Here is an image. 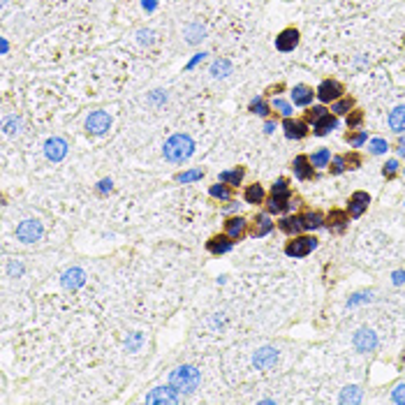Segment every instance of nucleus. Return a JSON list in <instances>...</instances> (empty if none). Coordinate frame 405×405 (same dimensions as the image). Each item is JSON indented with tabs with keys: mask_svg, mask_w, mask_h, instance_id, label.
Here are the masks:
<instances>
[{
	"mask_svg": "<svg viewBox=\"0 0 405 405\" xmlns=\"http://www.w3.org/2000/svg\"><path fill=\"white\" fill-rule=\"evenodd\" d=\"M206 248L211 250L213 255H223V253H227V250L232 248V236L227 234V236H213L211 241L206 243Z\"/></svg>",
	"mask_w": 405,
	"mask_h": 405,
	"instance_id": "obj_15",
	"label": "nucleus"
},
{
	"mask_svg": "<svg viewBox=\"0 0 405 405\" xmlns=\"http://www.w3.org/2000/svg\"><path fill=\"white\" fill-rule=\"evenodd\" d=\"M387 148H389V146H387V141H384V139H373V141H370V151H373L375 155L384 153Z\"/></svg>",
	"mask_w": 405,
	"mask_h": 405,
	"instance_id": "obj_34",
	"label": "nucleus"
},
{
	"mask_svg": "<svg viewBox=\"0 0 405 405\" xmlns=\"http://www.w3.org/2000/svg\"><path fill=\"white\" fill-rule=\"evenodd\" d=\"M327 225L331 227V230H336V232H343L345 225H347V213L345 211H331L329 213V218H327Z\"/></svg>",
	"mask_w": 405,
	"mask_h": 405,
	"instance_id": "obj_19",
	"label": "nucleus"
},
{
	"mask_svg": "<svg viewBox=\"0 0 405 405\" xmlns=\"http://www.w3.org/2000/svg\"><path fill=\"white\" fill-rule=\"evenodd\" d=\"M201 35H204V28H201V26H192V28H187V40H190V42H199Z\"/></svg>",
	"mask_w": 405,
	"mask_h": 405,
	"instance_id": "obj_35",
	"label": "nucleus"
},
{
	"mask_svg": "<svg viewBox=\"0 0 405 405\" xmlns=\"http://www.w3.org/2000/svg\"><path fill=\"white\" fill-rule=\"evenodd\" d=\"M12 273H21V266H19V264H12Z\"/></svg>",
	"mask_w": 405,
	"mask_h": 405,
	"instance_id": "obj_52",
	"label": "nucleus"
},
{
	"mask_svg": "<svg viewBox=\"0 0 405 405\" xmlns=\"http://www.w3.org/2000/svg\"><path fill=\"white\" fill-rule=\"evenodd\" d=\"M211 194H213V197H218V199H230L232 190L227 185H213L211 187Z\"/></svg>",
	"mask_w": 405,
	"mask_h": 405,
	"instance_id": "obj_32",
	"label": "nucleus"
},
{
	"mask_svg": "<svg viewBox=\"0 0 405 405\" xmlns=\"http://www.w3.org/2000/svg\"><path fill=\"white\" fill-rule=\"evenodd\" d=\"M329 160H331V153H329L327 148H322V151H317V153H315V155H313V160H310V162H313V167H327V162H329Z\"/></svg>",
	"mask_w": 405,
	"mask_h": 405,
	"instance_id": "obj_30",
	"label": "nucleus"
},
{
	"mask_svg": "<svg viewBox=\"0 0 405 405\" xmlns=\"http://www.w3.org/2000/svg\"><path fill=\"white\" fill-rule=\"evenodd\" d=\"M17 127H19V121L17 118H10V121L5 123V132H17Z\"/></svg>",
	"mask_w": 405,
	"mask_h": 405,
	"instance_id": "obj_45",
	"label": "nucleus"
},
{
	"mask_svg": "<svg viewBox=\"0 0 405 405\" xmlns=\"http://www.w3.org/2000/svg\"><path fill=\"white\" fill-rule=\"evenodd\" d=\"M262 199H264V190H262V185H250L248 190H246V201L248 204H262Z\"/></svg>",
	"mask_w": 405,
	"mask_h": 405,
	"instance_id": "obj_25",
	"label": "nucleus"
},
{
	"mask_svg": "<svg viewBox=\"0 0 405 405\" xmlns=\"http://www.w3.org/2000/svg\"><path fill=\"white\" fill-rule=\"evenodd\" d=\"M403 280H405V273H403V271H396V273H393V283H396V285H400Z\"/></svg>",
	"mask_w": 405,
	"mask_h": 405,
	"instance_id": "obj_49",
	"label": "nucleus"
},
{
	"mask_svg": "<svg viewBox=\"0 0 405 405\" xmlns=\"http://www.w3.org/2000/svg\"><path fill=\"white\" fill-rule=\"evenodd\" d=\"M354 347L359 352H373L377 347V336H375L370 329H359L354 333Z\"/></svg>",
	"mask_w": 405,
	"mask_h": 405,
	"instance_id": "obj_7",
	"label": "nucleus"
},
{
	"mask_svg": "<svg viewBox=\"0 0 405 405\" xmlns=\"http://www.w3.org/2000/svg\"><path fill=\"white\" fill-rule=\"evenodd\" d=\"M283 127H285V134L290 137V139H301V137H306V123H301V121H292L290 116L285 118V123H283Z\"/></svg>",
	"mask_w": 405,
	"mask_h": 405,
	"instance_id": "obj_14",
	"label": "nucleus"
},
{
	"mask_svg": "<svg viewBox=\"0 0 405 405\" xmlns=\"http://www.w3.org/2000/svg\"><path fill=\"white\" fill-rule=\"evenodd\" d=\"M280 230L285 234H296L299 230H303V220L301 218H283L280 220Z\"/></svg>",
	"mask_w": 405,
	"mask_h": 405,
	"instance_id": "obj_22",
	"label": "nucleus"
},
{
	"mask_svg": "<svg viewBox=\"0 0 405 405\" xmlns=\"http://www.w3.org/2000/svg\"><path fill=\"white\" fill-rule=\"evenodd\" d=\"M273 109H278L283 116H290L292 114V107L285 100H273Z\"/></svg>",
	"mask_w": 405,
	"mask_h": 405,
	"instance_id": "obj_37",
	"label": "nucleus"
},
{
	"mask_svg": "<svg viewBox=\"0 0 405 405\" xmlns=\"http://www.w3.org/2000/svg\"><path fill=\"white\" fill-rule=\"evenodd\" d=\"M44 153H47V157H49V160H54V162L63 160V157L67 155V144H65V139H61V137H54V139H49L47 144H44Z\"/></svg>",
	"mask_w": 405,
	"mask_h": 405,
	"instance_id": "obj_8",
	"label": "nucleus"
},
{
	"mask_svg": "<svg viewBox=\"0 0 405 405\" xmlns=\"http://www.w3.org/2000/svg\"><path fill=\"white\" fill-rule=\"evenodd\" d=\"M204 176V171L201 169H192V171H185V174H178L176 178L181 183H190V181H197V178H201Z\"/></svg>",
	"mask_w": 405,
	"mask_h": 405,
	"instance_id": "obj_31",
	"label": "nucleus"
},
{
	"mask_svg": "<svg viewBox=\"0 0 405 405\" xmlns=\"http://www.w3.org/2000/svg\"><path fill=\"white\" fill-rule=\"evenodd\" d=\"M146 403H178V396L169 387H155L146 396Z\"/></svg>",
	"mask_w": 405,
	"mask_h": 405,
	"instance_id": "obj_10",
	"label": "nucleus"
},
{
	"mask_svg": "<svg viewBox=\"0 0 405 405\" xmlns=\"http://www.w3.org/2000/svg\"><path fill=\"white\" fill-rule=\"evenodd\" d=\"M42 223L37 220H24V223L17 227V239L24 243H33V241H40L42 239Z\"/></svg>",
	"mask_w": 405,
	"mask_h": 405,
	"instance_id": "obj_3",
	"label": "nucleus"
},
{
	"mask_svg": "<svg viewBox=\"0 0 405 405\" xmlns=\"http://www.w3.org/2000/svg\"><path fill=\"white\" fill-rule=\"evenodd\" d=\"M301 220H303V230H317V227L322 225L320 213H306Z\"/></svg>",
	"mask_w": 405,
	"mask_h": 405,
	"instance_id": "obj_28",
	"label": "nucleus"
},
{
	"mask_svg": "<svg viewBox=\"0 0 405 405\" xmlns=\"http://www.w3.org/2000/svg\"><path fill=\"white\" fill-rule=\"evenodd\" d=\"M327 114V109L324 107H313V109L306 111V116H308V121H317V118H322V116Z\"/></svg>",
	"mask_w": 405,
	"mask_h": 405,
	"instance_id": "obj_39",
	"label": "nucleus"
},
{
	"mask_svg": "<svg viewBox=\"0 0 405 405\" xmlns=\"http://www.w3.org/2000/svg\"><path fill=\"white\" fill-rule=\"evenodd\" d=\"M141 40H146V42H151V33H139Z\"/></svg>",
	"mask_w": 405,
	"mask_h": 405,
	"instance_id": "obj_51",
	"label": "nucleus"
},
{
	"mask_svg": "<svg viewBox=\"0 0 405 405\" xmlns=\"http://www.w3.org/2000/svg\"><path fill=\"white\" fill-rule=\"evenodd\" d=\"M250 109H253L255 114H260V116L269 114V107H266V102L262 100V97H257V100H253V102H250Z\"/></svg>",
	"mask_w": 405,
	"mask_h": 405,
	"instance_id": "obj_33",
	"label": "nucleus"
},
{
	"mask_svg": "<svg viewBox=\"0 0 405 405\" xmlns=\"http://www.w3.org/2000/svg\"><path fill=\"white\" fill-rule=\"evenodd\" d=\"M368 204H370L368 192H354L352 194V199H350V216L359 218V216L368 209Z\"/></svg>",
	"mask_w": 405,
	"mask_h": 405,
	"instance_id": "obj_13",
	"label": "nucleus"
},
{
	"mask_svg": "<svg viewBox=\"0 0 405 405\" xmlns=\"http://www.w3.org/2000/svg\"><path fill=\"white\" fill-rule=\"evenodd\" d=\"M84 283H86V273L81 271V269H67V271L63 273V287H65V290H77V287H81Z\"/></svg>",
	"mask_w": 405,
	"mask_h": 405,
	"instance_id": "obj_11",
	"label": "nucleus"
},
{
	"mask_svg": "<svg viewBox=\"0 0 405 405\" xmlns=\"http://www.w3.org/2000/svg\"><path fill=\"white\" fill-rule=\"evenodd\" d=\"M396 169H398V162H396V160H389V162L384 164V176H393Z\"/></svg>",
	"mask_w": 405,
	"mask_h": 405,
	"instance_id": "obj_44",
	"label": "nucleus"
},
{
	"mask_svg": "<svg viewBox=\"0 0 405 405\" xmlns=\"http://www.w3.org/2000/svg\"><path fill=\"white\" fill-rule=\"evenodd\" d=\"M361 121H363V114L361 111H354V114H350V118H347V125L354 127V125H359Z\"/></svg>",
	"mask_w": 405,
	"mask_h": 405,
	"instance_id": "obj_43",
	"label": "nucleus"
},
{
	"mask_svg": "<svg viewBox=\"0 0 405 405\" xmlns=\"http://www.w3.org/2000/svg\"><path fill=\"white\" fill-rule=\"evenodd\" d=\"M273 194H287V181H285V178H278V181H276Z\"/></svg>",
	"mask_w": 405,
	"mask_h": 405,
	"instance_id": "obj_42",
	"label": "nucleus"
},
{
	"mask_svg": "<svg viewBox=\"0 0 405 405\" xmlns=\"http://www.w3.org/2000/svg\"><path fill=\"white\" fill-rule=\"evenodd\" d=\"M347 141L352 146H361L366 141V132H357V134H347Z\"/></svg>",
	"mask_w": 405,
	"mask_h": 405,
	"instance_id": "obj_41",
	"label": "nucleus"
},
{
	"mask_svg": "<svg viewBox=\"0 0 405 405\" xmlns=\"http://www.w3.org/2000/svg\"><path fill=\"white\" fill-rule=\"evenodd\" d=\"M313 95H317V93H313L308 86H294V91H292V100H294V104H301V107H306V104L313 102Z\"/></svg>",
	"mask_w": 405,
	"mask_h": 405,
	"instance_id": "obj_17",
	"label": "nucleus"
},
{
	"mask_svg": "<svg viewBox=\"0 0 405 405\" xmlns=\"http://www.w3.org/2000/svg\"><path fill=\"white\" fill-rule=\"evenodd\" d=\"M139 340H141V336H139V333H134V336H132V340L127 343V350H137V345H139Z\"/></svg>",
	"mask_w": 405,
	"mask_h": 405,
	"instance_id": "obj_47",
	"label": "nucleus"
},
{
	"mask_svg": "<svg viewBox=\"0 0 405 405\" xmlns=\"http://www.w3.org/2000/svg\"><path fill=\"white\" fill-rule=\"evenodd\" d=\"M271 230H273V223L269 220V216H260V218L255 220V230H253L255 236H264V234H269Z\"/></svg>",
	"mask_w": 405,
	"mask_h": 405,
	"instance_id": "obj_23",
	"label": "nucleus"
},
{
	"mask_svg": "<svg viewBox=\"0 0 405 405\" xmlns=\"http://www.w3.org/2000/svg\"><path fill=\"white\" fill-rule=\"evenodd\" d=\"M199 380H201V375L194 366H178V368L171 370V375H169L171 389H174V391H183V393L194 391L197 384H199Z\"/></svg>",
	"mask_w": 405,
	"mask_h": 405,
	"instance_id": "obj_1",
	"label": "nucleus"
},
{
	"mask_svg": "<svg viewBox=\"0 0 405 405\" xmlns=\"http://www.w3.org/2000/svg\"><path fill=\"white\" fill-rule=\"evenodd\" d=\"M391 398H393V403H400V405L405 403V384H398V387L393 389Z\"/></svg>",
	"mask_w": 405,
	"mask_h": 405,
	"instance_id": "obj_40",
	"label": "nucleus"
},
{
	"mask_svg": "<svg viewBox=\"0 0 405 405\" xmlns=\"http://www.w3.org/2000/svg\"><path fill=\"white\" fill-rule=\"evenodd\" d=\"M287 206H290L287 194H273L271 199H269V211L271 213H280V211H285Z\"/></svg>",
	"mask_w": 405,
	"mask_h": 405,
	"instance_id": "obj_24",
	"label": "nucleus"
},
{
	"mask_svg": "<svg viewBox=\"0 0 405 405\" xmlns=\"http://www.w3.org/2000/svg\"><path fill=\"white\" fill-rule=\"evenodd\" d=\"M230 72H232L230 61H216V63H213V67H211L213 77H227Z\"/></svg>",
	"mask_w": 405,
	"mask_h": 405,
	"instance_id": "obj_29",
	"label": "nucleus"
},
{
	"mask_svg": "<svg viewBox=\"0 0 405 405\" xmlns=\"http://www.w3.org/2000/svg\"><path fill=\"white\" fill-rule=\"evenodd\" d=\"M144 10H155V0H144Z\"/></svg>",
	"mask_w": 405,
	"mask_h": 405,
	"instance_id": "obj_50",
	"label": "nucleus"
},
{
	"mask_svg": "<svg viewBox=\"0 0 405 405\" xmlns=\"http://www.w3.org/2000/svg\"><path fill=\"white\" fill-rule=\"evenodd\" d=\"M109 125H111V118H109L107 111H93V114L88 116V121H86L88 132H93V134H104L109 130Z\"/></svg>",
	"mask_w": 405,
	"mask_h": 405,
	"instance_id": "obj_5",
	"label": "nucleus"
},
{
	"mask_svg": "<svg viewBox=\"0 0 405 405\" xmlns=\"http://www.w3.org/2000/svg\"><path fill=\"white\" fill-rule=\"evenodd\" d=\"M220 181L223 183H232V185H239V183L243 181V169H232V171H223L220 174Z\"/></svg>",
	"mask_w": 405,
	"mask_h": 405,
	"instance_id": "obj_27",
	"label": "nucleus"
},
{
	"mask_svg": "<svg viewBox=\"0 0 405 405\" xmlns=\"http://www.w3.org/2000/svg\"><path fill=\"white\" fill-rule=\"evenodd\" d=\"M109 190H111V181L109 178H104V181L100 183V192H109Z\"/></svg>",
	"mask_w": 405,
	"mask_h": 405,
	"instance_id": "obj_48",
	"label": "nucleus"
},
{
	"mask_svg": "<svg viewBox=\"0 0 405 405\" xmlns=\"http://www.w3.org/2000/svg\"><path fill=\"white\" fill-rule=\"evenodd\" d=\"M345 162H347V167H350V169H354V167L359 164V157L357 155H345Z\"/></svg>",
	"mask_w": 405,
	"mask_h": 405,
	"instance_id": "obj_46",
	"label": "nucleus"
},
{
	"mask_svg": "<svg viewBox=\"0 0 405 405\" xmlns=\"http://www.w3.org/2000/svg\"><path fill=\"white\" fill-rule=\"evenodd\" d=\"M296 44H299V33H296L294 28H287V31H283L278 37H276V47H278L280 51H292Z\"/></svg>",
	"mask_w": 405,
	"mask_h": 405,
	"instance_id": "obj_12",
	"label": "nucleus"
},
{
	"mask_svg": "<svg viewBox=\"0 0 405 405\" xmlns=\"http://www.w3.org/2000/svg\"><path fill=\"white\" fill-rule=\"evenodd\" d=\"M315 246H317L315 239H310V236H299V239H294V241L287 243L285 253L290 255V257H306L308 253H313L315 250Z\"/></svg>",
	"mask_w": 405,
	"mask_h": 405,
	"instance_id": "obj_4",
	"label": "nucleus"
},
{
	"mask_svg": "<svg viewBox=\"0 0 405 405\" xmlns=\"http://www.w3.org/2000/svg\"><path fill=\"white\" fill-rule=\"evenodd\" d=\"M276 361H278V352L273 350V347H262V350L255 352V357H253V363L260 370H269L271 366H276Z\"/></svg>",
	"mask_w": 405,
	"mask_h": 405,
	"instance_id": "obj_6",
	"label": "nucleus"
},
{
	"mask_svg": "<svg viewBox=\"0 0 405 405\" xmlns=\"http://www.w3.org/2000/svg\"><path fill=\"white\" fill-rule=\"evenodd\" d=\"M340 93H343V86L338 84V81H322L320 88H317V97H320L322 102H331V100H338Z\"/></svg>",
	"mask_w": 405,
	"mask_h": 405,
	"instance_id": "obj_9",
	"label": "nucleus"
},
{
	"mask_svg": "<svg viewBox=\"0 0 405 405\" xmlns=\"http://www.w3.org/2000/svg\"><path fill=\"white\" fill-rule=\"evenodd\" d=\"M361 400V389L359 387H345L340 393V403H359Z\"/></svg>",
	"mask_w": 405,
	"mask_h": 405,
	"instance_id": "obj_26",
	"label": "nucleus"
},
{
	"mask_svg": "<svg viewBox=\"0 0 405 405\" xmlns=\"http://www.w3.org/2000/svg\"><path fill=\"white\" fill-rule=\"evenodd\" d=\"M389 125H391V130H396V132H405V104L403 107H396V109L389 114Z\"/></svg>",
	"mask_w": 405,
	"mask_h": 405,
	"instance_id": "obj_18",
	"label": "nucleus"
},
{
	"mask_svg": "<svg viewBox=\"0 0 405 405\" xmlns=\"http://www.w3.org/2000/svg\"><path fill=\"white\" fill-rule=\"evenodd\" d=\"M333 127H336V118L333 116H329V114H324L322 118H317L315 121V134H327V132H331Z\"/></svg>",
	"mask_w": 405,
	"mask_h": 405,
	"instance_id": "obj_20",
	"label": "nucleus"
},
{
	"mask_svg": "<svg viewBox=\"0 0 405 405\" xmlns=\"http://www.w3.org/2000/svg\"><path fill=\"white\" fill-rule=\"evenodd\" d=\"M350 109H352V100H340V102L333 104L331 111H336V114H347Z\"/></svg>",
	"mask_w": 405,
	"mask_h": 405,
	"instance_id": "obj_36",
	"label": "nucleus"
},
{
	"mask_svg": "<svg viewBox=\"0 0 405 405\" xmlns=\"http://www.w3.org/2000/svg\"><path fill=\"white\" fill-rule=\"evenodd\" d=\"M192 151H194V144L187 134H174L164 144V157L169 162H183L185 157L192 155Z\"/></svg>",
	"mask_w": 405,
	"mask_h": 405,
	"instance_id": "obj_2",
	"label": "nucleus"
},
{
	"mask_svg": "<svg viewBox=\"0 0 405 405\" xmlns=\"http://www.w3.org/2000/svg\"><path fill=\"white\" fill-rule=\"evenodd\" d=\"M345 167H347L345 157H333V162H331V174H340V171H345Z\"/></svg>",
	"mask_w": 405,
	"mask_h": 405,
	"instance_id": "obj_38",
	"label": "nucleus"
},
{
	"mask_svg": "<svg viewBox=\"0 0 405 405\" xmlns=\"http://www.w3.org/2000/svg\"><path fill=\"white\" fill-rule=\"evenodd\" d=\"M243 232H246V220L243 218H230L227 220V234L232 239H241Z\"/></svg>",
	"mask_w": 405,
	"mask_h": 405,
	"instance_id": "obj_21",
	"label": "nucleus"
},
{
	"mask_svg": "<svg viewBox=\"0 0 405 405\" xmlns=\"http://www.w3.org/2000/svg\"><path fill=\"white\" fill-rule=\"evenodd\" d=\"M294 174L299 176V178H303V181L310 178V176H313V162H310L306 155L294 157Z\"/></svg>",
	"mask_w": 405,
	"mask_h": 405,
	"instance_id": "obj_16",
	"label": "nucleus"
}]
</instances>
